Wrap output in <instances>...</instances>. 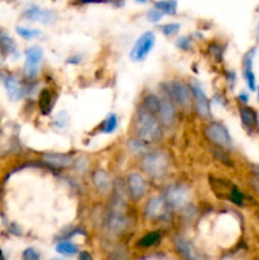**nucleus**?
<instances>
[{"label": "nucleus", "mask_w": 259, "mask_h": 260, "mask_svg": "<svg viewBox=\"0 0 259 260\" xmlns=\"http://www.w3.org/2000/svg\"><path fill=\"white\" fill-rule=\"evenodd\" d=\"M135 132H136L137 140L144 144H152L161 135L159 119L155 117V114L150 113L146 109H140L135 118Z\"/></svg>", "instance_id": "1"}, {"label": "nucleus", "mask_w": 259, "mask_h": 260, "mask_svg": "<svg viewBox=\"0 0 259 260\" xmlns=\"http://www.w3.org/2000/svg\"><path fill=\"white\" fill-rule=\"evenodd\" d=\"M169 168V157L164 151L149 152L142 159V170L151 178H161Z\"/></svg>", "instance_id": "2"}, {"label": "nucleus", "mask_w": 259, "mask_h": 260, "mask_svg": "<svg viewBox=\"0 0 259 260\" xmlns=\"http://www.w3.org/2000/svg\"><path fill=\"white\" fill-rule=\"evenodd\" d=\"M167 90L169 93L170 101L178 104L180 108L188 111L192 107V90L185 83L180 80L170 81Z\"/></svg>", "instance_id": "3"}, {"label": "nucleus", "mask_w": 259, "mask_h": 260, "mask_svg": "<svg viewBox=\"0 0 259 260\" xmlns=\"http://www.w3.org/2000/svg\"><path fill=\"white\" fill-rule=\"evenodd\" d=\"M205 132L207 139L210 140L213 145H216V146L225 150H229L233 147V140H231L230 134H229L228 128H226L222 123L211 122V123L206 127Z\"/></svg>", "instance_id": "4"}, {"label": "nucleus", "mask_w": 259, "mask_h": 260, "mask_svg": "<svg viewBox=\"0 0 259 260\" xmlns=\"http://www.w3.org/2000/svg\"><path fill=\"white\" fill-rule=\"evenodd\" d=\"M155 40L156 38H155L154 32H145L144 35L140 36L130 52V58L132 61H144L147 55L151 52L155 45Z\"/></svg>", "instance_id": "5"}, {"label": "nucleus", "mask_w": 259, "mask_h": 260, "mask_svg": "<svg viewBox=\"0 0 259 260\" xmlns=\"http://www.w3.org/2000/svg\"><path fill=\"white\" fill-rule=\"evenodd\" d=\"M43 60V50L38 46H32V47L25 50V61L23 66L24 75L28 79H35L38 74L41 62Z\"/></svg>", "instance_id": "6"}, {"label": "nucleus", "mask_w": 259, "mask_h": 260, "mask_svg": "<svg viewBox=\"0 0 259 260\" xmlns=\"http://www.w3.org/2000/svg\"><path fill=\"white\" fill-rule=\"evenodd\" d=\"M164 200L167 205L173 207L174 210H183L189 203L190 196L185 188L179 187V185H173V187H169L167 189Z\"/></svg>", "instance_id": "7"}, {"label": "nucleus", "mask_w": 259, "mask_h": 260, "mask_svg": "<svg viewBox=\"0 0 259 260\" xmlns=\"http://www.w3.org/2000/svg\"><path fill=\"white\" fill-rule=\"evenodd\" d=\"M189 88L190 90H192V94L196 98V108H197L198 114H200L202 118L210 119L211 117L210 102H208V98L206 96L203 89L201 88V85L196 80H192Z\"/></svg>", "instance_id": "8"}, {"label": "nucleus", "mask_w": 259, "mask_h": 260, "mask_svg": "<svg viewBox=\"0 0 259 260\" xmlns=\"http://www.w3.org/2000/svg\"><path fill=\"white\" fill-rule=\"evenodd\" d=\"M23 17L27 18L28 20H32V22H41L45 23V24H51V23L56 20V14L52 10L42 9V8L37 7V5H30L23 13Z\"/></svg>", "instance_id": "9"}, {"label": "nucleus", "mask_w": 259, "mask_h": 260, "mask_svg": "<svg viewBox=\"0 0 259 260\" xmlns=\"http://www.w3.org/2000/svg\"><path fill=\"white\" fill-rule=\"evenodd\" d=\"M167 208L168 205L165 202L164 198L155 197L152 200L149 201V203L146 205V216L149 220L157 221L161 220L167 215Z\"/></svg>", "instance_id": "10"}, {"label": "nucleus", "mask_w": 259, "mask_h": 260, "mask_svg": "<svg viewBox=\"0 0 259 260\" xmlns=\"http://www.w3.org/2000/svg\"><path fill=\"white\" fill-rule=\"evenodd\" d=\"M174 244L177 250L179 251L180 255L185 260H205L203 259L202 254L196 249V246L192 243L183 238H175Z\"/></svg>", "instance_id": "11"}, {"label": "nucleus", "mask_w": 259, "mask_h": 260, "mask_svg": "<svg viewBox=\"0 0 259 260\" xmlns=\"http://www.w3.org/2000/svg\"><path fill=\"white\" fill-rule=\"evenodd\" d=\"M160 123L164 126H170L175 121V108L170 99L159 98V109H157Z\"/></svg>", "instance_id": "12"}, {"label": "nucleus", "mask_w": 259, "mask_h": 260, "mask_svg": "<svg viewBox=\"0 0 259 260\" xmlns=\"http://www.w3.org/2000/svg\"><path fill=\"white\" fill-rule=\"evenodd\" d=\"M254 56H255V48H251L250 51L244 55L243 57V70H244V79H245V83L248 85V88L251 91L256 90L255 85V75L253 73V60Z\"/></svg>", "instance_id": "13"}, {"label": "nucleus", "mask_w": 259, "mask_h": 260, "mask_svg": "<svg viewBox=\"0 0 259 260\" xmlns=\"http://www.w3.org/2000/svg\"><path fill=\"white\" fill-rule=\"evenodd\" d=\"M127 184H128L130 194L135 201H140L146 193V184H145L144 178L139 173L130 174L128 179H127Z\"/></svg>", "instance_id": "14"}, {"label": "nucleus", "mask_w": 259, "mask_h": 260, "mask_svg": "<svg viewBox=\"0 0 259 260\" xmlns=\"http://www.w3.org/2000/svg\"><path fill=\"white\" fill-rule=\"evenodd\" d=\"M239 114H240L241 124H243V127L246 129V131L248 132L256 131L259 124V119H258V113H256L253 108L246 106L240 107V108H239Z\"/></svg>", "instance_id": "15"}, {"label": "nucleus", "mask_w": 259, "mask_h": 260, "mask_svg": "<svg viewBox=\"0 0 259 260\" xmlns=\"http://www.w3.org/2000/svg\"><path fill=\"white\" fill-rule=\"evenodd\" d=\"M3 83H4L5 89H7L8 96L12 101H19V99L23 98L24 89L22 88V85H20L15 76L10 75V74H4L3 75Z\"/></svg>", "instance_id": "16"}, {"label": "nucleus", "mask_w": 259, "mask_h": 260, "mask_svg": "<svg viewBox=\"0 0 259 260\" xmlns=\"http://www.w3.org/2000/svg\"><path fill=\"white\" fill-rule=\"evenodd\" d=\"M42 160L45 162H47L48 165L55 168H69L74 164L73 157H71L70 155L55 154V152L45 154L42 156Z\"/></svg>", "instance_id": "17"}, {"label": "nucleus", "mask_w": 259, "mask_h": 260, "mask_svg": "<svg viewBox=\"0 0 259 260\" xmlns=\"http://www.w3.org/2000/svg\"><path fill=\"white\" fill-rule=\"evenodd\" d=\"M93 184L95 185L96 190L102 194H106L111 190L112 182L109 175L104 170H96L93 174Z\"/></svg>", "instance_id": "18"}, {"label": "nucleus", "mask_w": 259, "mask_h": 260, "mask_svg": "<svg viewBox=\"0 0 259 260\" xmlns=\"http://www.w3.org/2000/svg\"><path fill=\"white\" fill-rule=\"evenodd\" d=\"M155 9L161 12L163 14L175 15L178 12V2L177 0H157L154 2Z\"/></svg>", "instance_id": "19"}, {"label": "nucleus", "mask_w": 259, "mask_h": 260, "mask_svg": "<svg viewBox=\"0 0 259 260\" xmlns=\"http://www.w3.org/2000/svg\"><path fill=\"white\" fill-rule=\"evenodd\" d=\"M127 226V220L124 218V216L122 213H118V211H116L114 213H112L111 217L108 220V228L111 229L114 233H121L122 230H124V228Z\"/></svg>", "instance_id": "20"}, {"label": "nucleus", "mask_w": 259, "mask_h": 260, "mask_svg": "<svg viewBox=\"0 0 259 260\" xmlns=\"http://www.w3.org/2000/svg\"><path fill=\"white\" fill-rule=\"evenodd\" d=\"M160 239H161V235L157 231H154V233H149L145 236H142L139 240V243H137V245L140 248H150V246H154L155 244L159 243Z\"/></svg>", "instance_id": "21"}, {"label": "nucleus", "mask_w": 259, "mask_h": 260, "mask_svg": "<svg viewBox=\"0 0 259 260\" xmlns=\"http://www.w3.org/2000/svg\"><path fill=\"white\" fill-rule=\"evenodd\" d=\"M118 126V119H117V116L114 113H111L106 119L103 121L101 127V131L103 134H112L114 132V129Z\"/></svg>", "instance_id": "22"}, {"label": "nucleus", "mask_w": 259, "mask_h": 260, "mask_svg": "<svg viewBox=\"0 0 259 260\" xmlns=\"http://www.w3.org/2000/svg\"><path fill=\"white\" fill-rule=\"evenodd\" d=\"M56 251L61 255H74L78 253V246L70 241H62L56 245Z\"/></svg>", "instance_id": "23"}, {"label": "nucleus", "mask_w": 259, "mask_h": 260, "mask_svg": "<svg viewBox=\"0 0 259 260\" xmlns=\"http://www.w3.org/2000/svg\"><path fill=\"white\" fill-rule=\"evenodd\" d=\"M0 47L5 53H12L15 51V43L7 33L0 32Z\"/></svg>", "instance_id": "24"}, {"label": "nucleus", "mask_w": 259, "mask_h": 260, "mask_svg": "<svg viewBox=\"0 0 259 260\" xmlns=\"http://www.w3.org/2000/svg\"><path fill=\"white\" fill-rule=\"evenodd\" d=\"M15 30H17L18 35L22 38H24V40H32V38L40 37L41 36V30L35 29V28H27L18 25V27L15 28Z\"/></svg>", "instance_id": "25"}, {"label": "nucleus", "mask_w": 259, "mask_h": 260, "mask_svg": "<svg viewBox=\"0 0 259 260\" xmlns=\"http://www.w3.org/2000/svg\"><path fill=\"white\" fill-rule=\"evenodd\" d=\"M144 109H146L150 113L156 114L159 109V98L155 95H147L144 99Z\"/></svg>", "instance_id": "26"}, {"label": "nucleus", "mask_w": 259, "mask_h": 260, "mask_svg": "<svg viewBox=\"0 0 259 260\" xmlns=\"http://www.w3.org/2000/svg\"><path fill=\"white\" fill-rule=\"evenodd\" d=\"M40 108L42 113H48L51 108V94L47 89H43L40 94Z\"/></svg>", "instance_id": "27"}, {"label": "nucleus", "mask_w": 259, "mask_h": 260, "mask_svg": "<svg viewBox=\"0 0 259 260\" xmlns=\"http://www.w3.org/2000/svg\"><path fill=\"white\" fill-rule=\"evenodd\" d=\"M180 29L179 23H167V24L160 25V30L163 32V35H165L167 37H172V36L177 35Z\"/></svg>", "instance_id": "28"}, {"label": "nucleus", "mask_w": 259, "mask_h": 260, "mask_svg": "<svg viewBox=\"0 0 259 260\" xmlns=\"http://www.w3.org/2000/svg\"><path fill=\"white\" fill-rule=\"evenodd\" d=\"M68 122H69V116L65 111L60 112V113L55 117V119H53V123H55V126L57 127V128H63V127L68 124Z\"/></svg>", "instance_id": "29"}, {"label": "nucleus", "mask_w": 259, "mask_h": 260, "mask_svg": "<svg viewBox=\"0 0 259 260\" xmlns=\"http://www.w3.org/2000/svg\"><path fill=\"white\" fill-rule=\"evenodd\" d=\"M175 46H177L178 48H180V50L188 51L190 48V46H192V41H190V38L187 37V36L179 37L177 40V42H175Z\"/></svg>", "instance_id": "30"}, {"label": "nucleus", "mask_w": 259, "mask_h": 260, "mask_svg": "<svg viewBox=\"0 0 259 260\" xmlns=\"http://www.w3.org/2000/svg\"><path fill=\"white\" fill-rule=\"evenodd\" d=\"M163 13L161 12H159V10L157 9H151V10H149V12H147V14H146V17H147V20H149V22H151V23H157V22H160V20H161V18H163Z\"/></svg>", "instance_id": "31"}, {"label": "nucleus", "mask_w": 259, "mask_h": 260, "mask_svg": "<svg viewBox=\"0 0 259 260\" xmlns=\"http://www.w3.org/2000/svg\"><path fill=\"white\" fill-rule=\"evenodd\" d=\"M23 260H40V253L35 248H28L23 251Z\"/></svg>", "instance_id": "32"}, {"label": "nucleus", "mask_w": 259, "mask_h": 260, "mask_svg": "<svg viewBox=\"0 0 259 260\" xmlns=\"http://www.w3.org/2000/svg\"><path fill=\"white\" fill-rule=\"evenodd\" d=\"M221 52H222V51H221V47L218 45H211L210 46V53H212V55L217 58V61H220Z\"/></svg>", "instance_id": "33"}, {"label": "nucleus", "mask_w": 259, "mask_h": 260, "mask_svg": "<svg viewBox=\"0 0 259 260\" xmlns=\"http://www.w3.org/2000/svg\"><path fill=\"white\" fill-rule=\"evenodd\" d=\"M78 260H91V256L90 254L86 253V251H81V253L79 254Z\"/></svg>", "instance_id": "34"}, {"label": "nucleus", "mask_w": 259, "mask_h": 260, "mask_svg": "<svg viewBox=\"0 0 259 260\" xmlns=\"http://www.w3.org/2000/svg\"><path fill=\"white\" fill-rule=\"evenodd\" d=\"M239 101L241 102V103H248V101H249V95L246 93H240L239 94Z\"/></svg>", "instance_id": "35"}, {"label": "nucleus", "mask_w": 259, "mask_h": 260, "mask_svg": "<svg viewBox=\"0 0 259 260\" xmlns=\"http://www.w3.org/2000/svg\"><path fill=\"white\" fill-rule=\"evenodd\" d=\"M68 62H70V63H79V62H80V57H79V56H75V57H70L68 60Z\"/></svg>", "instance_id": "36"}, {"label": "nucleus", "mask_w": 259, "mask_h": 260, "mask_svg": "<svg viewBox=\"0 0 259 260\" xmlns=\"http://www.w3.org/2000/svg\"><path fill=\"white\" fill-rule=\"evenodd\" d=\"M136 3H140V4H145V3H147V0H135Z\"/></svg>", "instance_id": "37"}, {"label": "nucleus", "mask_w": 259, "mask_h": 260, "mask_svg": "<svg viewBox=\"0 0 259 260\" xmlns=\"http://www.w3.org/2000/svg\"><path fill=\"white\" fill-rule=\"evenodd\" d=\"M0 260H4V255H3L2 250H0Z\"/></svg>", "instance_id": "38"}, {"label": "nucleus", "mask_w": 259, "mask_h": 260, "mask_svg": "<svg viewBox=\"0 0 259 260\" xmlns=\"http://www.w3.org/2000/svg\"><path fill=\"white\" fill-rule=\"evenodd\" d=\"M256 95H258V102H259V86L256 88Z\"/></svg>", "instance_id": "39"}, {"label": "nucleus", "mask_w": 259, "mask_h": 260, "mask_svg": "<svg viewBox=\"0 0 259 260\" xmlns=\"http://www.w3.org/2000/svg\"><path fill=\"white\" fill-rule=\"evenodd\" d=\"M256 35H258V38H259V24H258V28H256Z\"/></svg>", "instance_id": "40"}, {"label": "nucleus", "mask_w": 259, "mask_h": 260, "mask_svg": "<svg viewBox=\"0 0 259 260\" xmlns=\"http://www.w3.org/2000/svg\"><path fill=\"white\" fill-rule=\"evenodd\" d=\"M51 260H63L62 258H53V259H51Z\"/></svg>", "instance_id": "41"}]
</instances>
